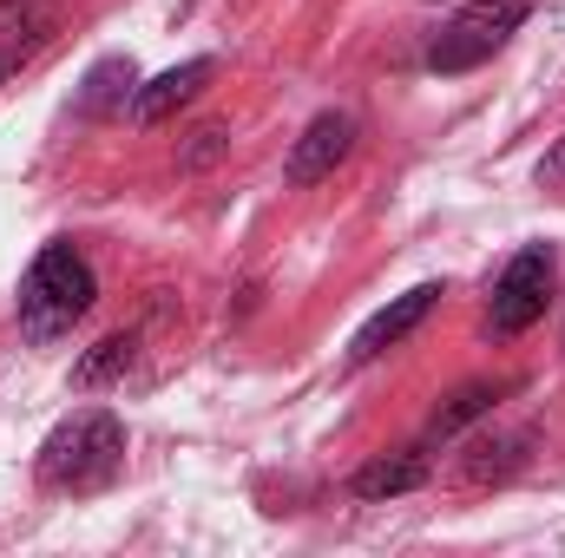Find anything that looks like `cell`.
Instances as JSON below:
<instances>
[{
  "label": "cell",
  "mask_w": 565,
  "mask_h": 558,
  "mask_svg": "<svg viewBox=\"0 0 565 558\" xmlns=\"http://www.w3.org/2000/svg\"><path fill=\"white\" fill-rule=\"evenodd\" d=\"M126 466V420L113 408H79L40 440V486L46 493H93Z\"/></svg>",
  "instance_id": "1"
},
{
  "label": "cell",
  "mask_w": 565,
  "mask_h": 558,
  "mask_svg": "<svg viewBox=\"0 0 565 558\" xmlns=\"http://www.w3.org/2000/svg\"><path fill=\"white\" fill-rule=\"evenodd\" d=\"M93 296H99V282H93V264L73 250V244H46L33 264H26V277H20V329H26V342H60V335H73V322L93 309Z\"/></svg>",
  "instance_id": "2"
},
{
  "label": "cell",
  "mask_w": 565,
  "mask_h": 558,
  "mask_svg": "<svg viewBox=\"0 0 565 558\" xmlns=\"http://www.w3.org/2000/svg\"><path fill=\"white\" fill-rule=\"evenodd\" d=\"M526 13H533V0H473V7H460L427 40V73H473V66H487L513 40V26Z\"/></svg>",
  "instance_id": "3"
},
{
  "label": "cell",
  "mask_w": 565,
  "mask_h": 558,
  "mask_svg": "<svg viewBox=\"0 0 565 558\" xmlns=\"http://www.w3.org/2000/svg\"><path fill=\"white\" fill-rule=\"evenodd\" d=\"M546 302H553V250L546 244H526L500 282H493V302H487V329L493 335H526L540 315H546Z\"/></svg>",
  "instance_id": "4"
},
{
  "label": "cell",
  "mask_w": 565,
  "mask_h": 558,
  "mask_svg": "<svg viewBox=\"0 0 565 558\" xmlns=\"http://www.w3.org/2000/svg\"><path fill=\"white\" fill-rule=\"evenodd\" d=\"M440 302V289L434 282H422V289H408V296H395L382 315H369L362 329H355V342H349V368H369L375 355H388V348H402L415 329L427 322V309Z\"/></svg>",
  "instance_id": "5"
},
{
  "label": "cell",
  "mask_w": 565,
  "mask_h": 558,
  "mask_svg": "<svg viewBox=\"0 0 565 558\" xmlns=\"http://www.w3.org/2000/svg\"><path fill=\"white\" fill-rule=\"evenodd\" d=\"M349 144H355V119H349V112H322V119L302 126V139L289 144L282 178H289V184H322V178L349 158Z\"/></svg>",
  "instance_id": "6"
},
{
  "label": "cell",
  "mask_w": 565,
  "mask_h": 558,
  "mask_svg": "<svg viewBox=\"0 0 565 558\" xmlns=\"http://www.w3.org/2000/svg\"><path fill=\"white\" fill-rule=\"evenodd\" d=\"M211 79H217V60H184V66L158 73L151 86H139V93H132V119H139V126H164V119H171L178 106H191Z\"/></svg>",
  "instance_id": "7"
},
{
  "label": "cell",
  "mask_w": 565,
  "mask_h": 558,
  "mask_svg": "<svg viewBox=\"0 0 565 558\" xmlns=\"http://www.w3.org/2000/svg\"><path fill=\"white\" fill-rule=\"evenodd\" d=\"M427 480V460L408 447V453H382V460H369L355 480H349V493L355 500H395V493H415Z\"/></svg>",
  "instance_id": "8"
},
{
  "label": "cell",
  "mask_w": 565,
  "mask_h": 558,
  "mask_svg": "<svg viewBox=\"0 0 565 558\" xmlns=\"http://www.w3.org/2000/svg\"><path fill=\"white\" fill-rule=\"evenodd\" d=\"M513 382H467L447 408H434V420H427V440H454L467 420H480V415H493V401L507 395Z\"/></svg>",
  "instance_id": "9"
},
{
  "label": "cell",
  "mask_w": 565,
  "mask_h": 558,
  "mask_svg": "<svg viewBox=\"0 0 565 558\" xmlns=\"http://www.w3.org/2000/svg\"><path fill=\"white\" fill-rule=\"evenodd\" d=\"M132 348H139L132 335H106V342L73 368V388H106V382H119V375L132 368Z\"/></svg>",
  "instance_id": "10"
},
{
  "label": "cell",
  "mask_w": 565,
  "mask_h": 558,
  "mask_svg": "<svg viewBox=\"0 0 565 558\" xmlns=\"http://www.w3.org/2000/svg\"><path fill=\"white\" fill-rule=\"evenodd\" d=\"M132 93V60H106V66H93V79H86V112H106L113 99H126Z\"/></svg>",
  "instance_id": "11"
},
{
  "label": "cell",
  "mask_w": 565,
  "mask_h": 558,
  "mask_svg": "<svg viewBox=\"0 0 565 558\" xmlns=\"http://www.w3.org/2000/svg\"><path fill=\"white\" fill-rule=\"evenodd\" d=\"M540 184H546V191H565V139L540 158Z\"/></svg>",
  "instance_id": "12"
}]
</instances>
